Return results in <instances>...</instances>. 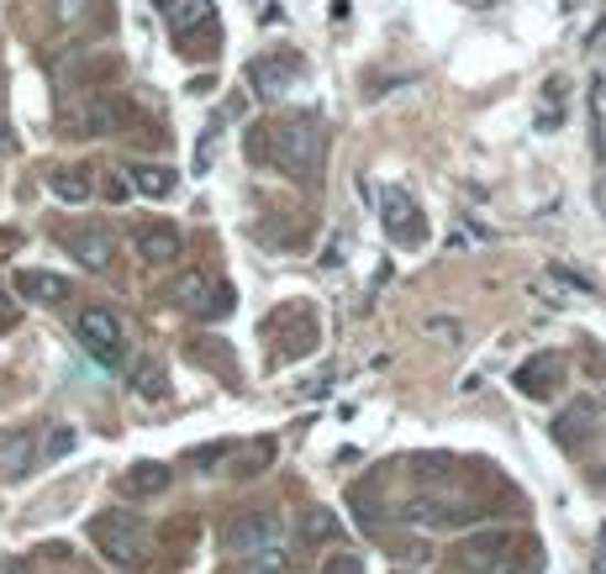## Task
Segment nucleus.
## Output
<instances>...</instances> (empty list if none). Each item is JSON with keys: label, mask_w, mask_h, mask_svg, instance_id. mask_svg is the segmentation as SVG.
I'll return each mask as SVG.
<instances>
[{"label": "nucleus", "mask_w": 606, "mask_h": 574, "mask_svg": "<svg viewBox=\"0 0 606 574\" xmlns=\"http://www.w3.org/2000/svg\"><path fill=\"white\" fill-rule=\"evenodd\" d=\"M422 337H437L443 348H454V343L464 337V327L454 322V316H428V322H422Z\"/></svg>", "instance_id": "b1692460"}, {"label": "nucleus", "mask_w": 606, "mask_h": 574, "mask_svg": "<svg viewBox=\"0 0 606 574\" xmlns=\"http://www.w3.org/2000/svg\"><path fill=\"white\" fill-rule=\"evenodd\" d=\"M117 127H121V106L111 96H96L79 111V138H111Z\"/></svg>", "instance_id": "6ab92c4d"}, {"label": "nucleus", "mask_w": 606, "mask_h": 574, "mask_svg": "<svg viewBox=\"0 0 606 574\" xmlns=\"http://www.w3.org/2000/svg\"><path fill=\"white\" fill-rule=\"evenodd\" d=\"M74 448V427H53L48 443H43V458H64Z\"/></svg>", "instance_id": "c756f323"}, {"label": "nucleus", "mask_w": 606, "mask_h": 574, "mask_svg": "<svg viewBox=\"0 0 606 574\" xmlns=\"http://www.w3.org/2000/svg\"><path fill=\"white\" fill-rule=\"evenodd\" d=\"M191 364H201V369H212V375H221L227 385H238L242 375H238V359H232V348L221 343V337H191Z\"/></svg>", "instance_id": "dca6fc26"}, {"label": "nucleus", "mask_w": 606, "mask_h": 574, "mask_svg": "<svg viewBox=\"0 0 606 574\" xmlns=\"http://www.w3.org/2000/svg\"><path fill=\"white\" fill-rule=\"evenodd\" d=\"M132 390H138L143 401H164V396H170V380H164V369H159L153 359H143L138 369H132Z\"/></svg>", "instance_id": "5701e85b"}, {"label": "nucleus", "mask_w": 606, "mask_h": 574, "mask_svg": "<svg viewBox=\"0 0 606 574\" xmlns=\"http://www.w3.org/2000/svg\"><path fill=\"white\" fill-rule=\"evenodd\" d=\"M322 574H364V553H333Z\"/></svg>", "instance_id": "c85d7f7f"}, {"label": "nucleus", "mask_w": 606, "mask_h": 574, "mask_svg": "<svg viewBox=\"0 0 606 574\" xmlns=\"http://www.w3.org/2000/svg\"><path fill=\"white\" fill-rule=\"evenodd\" d=\"M295 79H301V64H295V58H253V64H248V85L269 100L285 96Z\"/></svg>", "instance_id": "2eb2a0df"}, {"label": "nucleus", "mask_w": 606, "mask_h": 574, "mask_svg": "<svg viewBox=\"0 0 606 574\" xmlns=\"http://www.w3.org/2000/svg\"><path fill=\"white\" fill-rule=\"evenodd\" d=\"M32 458H37L32 432H11V437H0V479H22L26 469H32Z\"/></svg>", "instance_id": "a211bd4d"}, {"label": "nucleus", "mask_w": 606, "mask_h": 574, "mask_svg": "<svg viewBox=\"0 0 606 574\" xmlns=\"http://www.w3.org/2000/svg\"><path fill=\"white\" fill-rule=\"evenodd\" d=\"M132 242H138V259H143L148 269H164V263L185 259V238H180L174 221H143Z\"/></svg>", "instance_id": "1a4fd4ad"}, {"label": "nucleus", "mask_w": 606, "mask_h": 574, "mask_svg": "<svg viewBox=\"0 0 606 574\" xmlns=\"http://www.w3.org/2000/svg\"><path fill=\"white\" fill-rule=\"evenodd\" d=\"M17 295L32 301V306H64L69 301V280L64 274H48V269H17Z\"/></svg>", "instance_id": "f8f14e48"}, {"label": "nucleus", "mask_w": 606, "mask_h": 574, "mask_svg": "<svg viewBox=\"0 0 606 574\" xmlns=\"http://www.w3.org/2000/svg\"><path fill=\"white\" fill-rule=\"evenodd\" d=\"M269 458H274V443H253V448H248V464H242V469H232V475H242V479H253V475H264V464Z\"/></svg>", "instance_id": "cd10ccee"}, {"label": "nucleus", "mask_w": 606, "mask_h": 574, "mask_svg": "<svg viewBox=\"0 0 606 574\" xmlns=\"http://www.w3.org/2000/svg\"><path fill=\"white\" fill-rule=\"evenodd\" d=\"M232 454H238V448L221 437V443H206V448H191V464H195V469H217L221 458H232Z\"/></svg>", "instance_id": "a878e982"}, {"label": "nucleus", "mask_w": 606, "mask_h": 574, "mask_svg": "<svg viewBox=\"0 0 606 574\" xmlns=\"http://www.w3.org/2000/svg\"><path fill=\"white\" fill-rule=\"evenodd\" d=\"M11 148H17V132H11V127L0 121V153H11Z\"/></svg>", "instance_id": "2f4dec72"}, {"label": "nucleus", "mask_w": 606, "mask_h": 574, "mask_svg": "<svg viewBox=\"0 0 606 574\" xmlns=\"http://www.w3.org/2000/svg\"><path fill=\"white\" fill-rule=\"evenodd\" d=\"M74 337L85 343V354L96 364H111L117 369L127 359V333H121V316L111 306H85V312L74 316Z\"/></svg>", "instance_id": "423d86ee"}, {"label": "nucleus", "mask_w": 606, "mask_h": 574, "mask_svg": "<svg viewBox=\"0 0 606 574\" xmlns=\"http://www.w3.org/2000/svg\"><path fill=\"white\" fill-rule=\"evenodd\" d=\"M85 17V0H58V22H79Z\"/></svg>", "instance_id": "7c9ffc66"}, {"label": "nucleus", "mask_w": 606, "mask_h": 574, "mask_svg": "<svg viewBox=\"0 0 606 574\" xmlns=\"http://www.w3.org/2000/svg\"><path fill=\"white\" fill-rule=\"evenodd\" d=\"M48 191L58 195V201L79 206V201H90V191H96V185H90V174H85V169H53V174H48Z\"/></svg>", "instance_id": "4be33fe9"}, {"label": "nucleus", "mask_w": 606, "mask_h": 574, "mask_svg": "<svg viewBox=\"0 0 606 574\" xmlns=\"http://www.w3.org/2000/svg\"><path fill=\"white\" fill-rule=\"evenodd\" d=\"M170 479H174L170 464H153V458H143V464H132V469L117 479V490L127 496V501H153V496H164V490H170Z\"/></svg>", "instance_id": "ddd939ff"}, {"label": "nucleus", "mask_w": 606, "mask_h": 574, "mask_svg": "<svg viewBox=\"0 0 606 574\" xmlns=\"http://www.w3.org/2000/svg\"><path fill=\"white\" fill-rule=\"evenodd\" d=\"M343 538V522L327 511V506H312L306 511V522H301V543H312V549H322V543H338Z\"/></svg>", "instance_id": "412c9836"}, {"label": "nucleus", "mask_w": 606, "mask_h": 574, "mask_svg": "<svg viewBox=\"0 0 606 574\" xmlns=\"http://www.w3.org/2000/svg\"><path fill=\"white\" fill-rule=\"evenodd\" d=\"M127 185H132L138 195L170 201V195L180 191V174H174L170 164H132V169H127Z\"/></svg>", "instance_id": "f3484780"}, {"label": "nucleus", "mask_w": 606, "mask_h": 574, "mask_svg": "<svg viewBox=\"0 0 606 574\" xmlns=\"http://www.w3.org/2000/svg\"><path fill=\"white\" fill-rule=\"evenodd\" d=\"M264 333L274 337V348H269V359L274 364H295L306 359L316 343H322V322L306 301H291V306H280V312L264 322Z\"/></svg>", "instance_id": "20e7f679"}, {"label": "nucleus", "mask_w": 606, "mask_h": 574, "mask_svg": "<svg viewBox=\"0 0 606 574\" xmlns=\"http://www.w3.org/2000/svg\"><path fill=\"white\" fill-rule=\"evenodd\" d=\"M528 290L543 306H575V295H591V280H575V269H543Z\"/></svg>", "instance_id": "4468645a"}, {"label": "nucleus", "mask_w": 606, "mask_h": 574, "mask_svg": "<svg viewBox=\"0 0 606 574\" xmlns=\"http://www.w3.org/2000/svg\"><path fill=\"white\" fill-rule=\"evenodd\" d=\"M248 159L253 164H274L280 174H291L295 185H316L322 159H327V127H322L316 111L259 121L248 132Z\"/></svg>", "instance_id": "f257e3e1"}, {"label": "nucleus", "mask_w": 606, "mask_h": 574, "mask_svg": "<svg viewBox=\"0 0 606 574\" xmlns=\"http://www.w3.org/2000/svg\"><path fill=\"white\" fill-rule=\"evenodd\" d=\"M596 422H602V401H591V396H585V401H575L570 411H559V416H554V437L564 443V448H585L591 437H602Z\"/></svg>", "instance_id": "9b49d317"}, {"label": "nucleus", "mask_w": 606, "mask_h": 574, "mask_svg": "<svg viewBox=\"0 0 606 574\" xmlns=\"http://www.w3.org/2000/svg\"><path fill=\"white\" fill-rule=\"evenodd\" d=\"M564 380H570V364L559 359V354H533V359L511 375L517 396H528V401H554Z\"/></svg>", "instance_id": "6e6552de"}, {"label": "nucleus", "mask_w": 606, "mask_h": 574, "mask_svg": "<svg viewBox=\"0 0 606 574\" xmlns=\"http://www.w3.org/2000/svg\"><path fill=\"white\" fill-rule=\"evenodd\" d=\"M380 221H386V238L396 248H422L428 242V221H422V206L401 185H386L380 195Z\"/></svg>", "instance_id": "0eeeda50"}, {"label": "nucleus", "mask_w": 606, "mask_h": 574, "mask_svg": "<svg viewBox=\"0 0 606 574\" xmlns=\"http://www.w3.org/2000/svg\"><path fill=\"white\" fill-rule=\"evenodd\" d=\"M559 100H564V79H549V85H543V111H538V127H543V132L559 121Z\"/></svg>", "instance_id": "bb28decb"}, {"label": "nucleus", "mask_w": 606, "mask_h": 574, "mask_svg": "<svg viewBox=\"0 0 606 574\" xmlns=\"http://www.w3.org/2000/svg\"><path fill=\"white\" fill-rule=\"evenodd\" d=\"M285 543H291V522H285L280 506H253L227 527V553L232 559H259V553H274Z\"/></svg>", "instance_id": "7ed1b4c3"}, {"label": "nucleus", "mask_w": 606, "mask_h": 574, "mask_svg": "<svg viewBox=\"0 0 606 574\" xmlns=\"http://www.w3.org/2000/svg\"><path fill=\"white\" fill-rule=\"evenodd\" d=\"M11 316L17 312H11V301H6V290H0V327H11Z\"/></svg>", "instance_id": "473e14b6"}, {"label": "nucleus", "mask_w": 606, "mask_h": 574, "mask_svg": "<svg viewBox=\"0 0 606 574\" xmlns=\"http://www.w3.org/2000/svg\"><path fill=\"white\" fill-rule=\"evenodd\" d=\"M90 543H96L111 564H138L148 549V527L143 517H132V511H100V517H90Z\"/></svg>", "instance_id": "39448f33"}, {"label": "nucleus", "mask_w": 606, "mask_h": 574, "mask_svg": "<svg viewBox=\"0 0 606 574\" xmlns=\"http://www.w3.org/2000/svg\"><path fill=\"white\" fill-rule=\"evenodd\" d=\"M242 574H291V559H285V549L259 553V559H242Z\"/></svg>", "instance_id": "393cba45"}, {"label": "nucleus", "mask_w": 606, "mask_h": 574, "mask_svg": "<svg viewBox=\"0 0 606 574\" xmlns=\"http://www.w3.org/2000/svg\"><path fill=\"white\" fill-rule=\"evenodd\" d=\"M517 532L507 527H485L475 538H464L448 549V570L454 574H511L517 570Z\"/></svg>", "instance_id": "f03ea898"}, {"label": "nucleus", "mask_w": 606, "mask_h": 574, "mask_svg": "<svg viewBox=\"0 0 606 574\" xmlns=\"http://www.w3.org/2000/svg\"><path fill=\"white\" fill-rule=\"evenodd\" d=\"M58 242H64L69 259H79L85 269H111V259H117V242H111L106 227H64Z\"/></svg>", "instance_id": "9d476101"}, {"label": "nucleus", "mask_w": 606, "mask_h": 574, "mask_svg": "<svg viewBox=\"0 0 606 574\" xmlns=\"http://www.w3.org/2000/svg\"><path fill=\"white\" fill-rule=\"evenodd\" d=\"M170 301L174 306H185V312H195V316H206V301H212V280L201 274V269H185L180 280L170 285Z\"/></svg>", "instance_id": "aec40b11"}]
</instances>
